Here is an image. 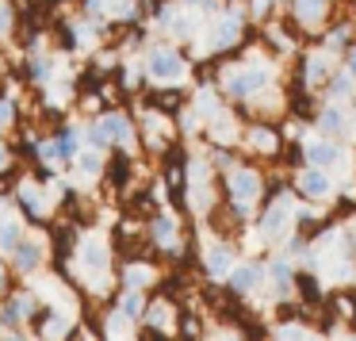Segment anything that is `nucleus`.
Masks as SVG:
<instances>
[{
    "label": "nucleus",
    "instance_id": "obj_1",
    "mask_svg": "<svg viewBox=\"0 0 356 341\" xmlns=\"http://www.w3.org/2000/svg\"><path fill=\"white\" fill-rule=\"evenodd\" d=\"M180 62L177 54H154V77H177Z\"/></svg>",
    "mask_w": 356,
    "mask_h": 341
},
{
    "label": "nucleus",
    "instance_id": "obj_2",
    "mask_svg": "<svg viewBox=\"0 0 356 341\" xmlns=\"http://www.w3.org/2000/svg\"><path fill=\"white\" fill-rule=\"evenodd\" d=\"M302 192L307 196H325L330 192V180H325L322 173H307V177H302Z\"/></svg>",
    "mask_w": 356,
    "mask_h": 341
},
{
    "label": "nucleus",
    "instance_id": "obj_3",
    "mask_svg": "<svg viewBox=\"0 0 356 341\" xmlns=\"http://www.w3.org/2000/svg\"><path fill=\"white\" fill-rule=\"evenodd\" d=\"M307 154H310V161H314V165H330L333 157H337V150H333L330 142H314V146H310Z\"/></svg>",
    "mask_w": 356,
    "mask_h": 341
},
{
    "label": "nucleus",
    "instance_id": "obj_4",
    "mask_svg": "<svg viewBox=\"0 0 356 341\" xmlns=\"http://www.w3.org/2000/svg\"><path fill=\"white\" fill-rule=\"evenodd\" d=\"M234 192H238V196H253V192H257V177H249V173H241V177L234 180Z\"/></svg>",
    "mask_w": 356,
    "mask_h": 341
},
{
    "label": "nucleus",
    "instance_id": "obj_5",
    "mask_svg": "<svg viewBox=\"0 0 356 341\" xmlns=\"http://www.w3.org/2000/svg\"><path fill=\"white\" fill-rule=\"evenodd\" d=\"M257 280H261V272H253V269H238V272H234V284H238V287H249V284H257Z\"/></svg>",
    "mask_w": 356,
    "mask_h": 341
},
{
    "label": "nucleus",
    "instance_id": "obj_6",
    "mask_svg": "<svg viewBox=\"0 0 356 341\" xmlns=\"http://www.w3.org/2000/svg\"><path fill=\"white\" fill-rule=\"evenodd\" d=\"M154 104H157V108H177L180 96L177 93H165V96H154Z\"/></svg>",
    "mask_w": 356,
    "mask_h": 341
},
{
    "label": "nucleus",
    "instance_id": "obj_7",
    "mask_svg": "<svg viewBox=\"0 0 356 341\" xmlns=\"http://www.w3.org/2000/svg\"><path fill=\"white\" fill-rule=\"evenodd\" d=\"M322 127H325V131H337V127H341V116H337V111H325V116H322Z\"/></svg>",
    "mask_w": 356,
    "mask_h": 341
},
{
    "label": "nucleus",
    "instance_id": "obj_8",
    "mask_svg": "<svg viewBox=\"0 0 356 341\" xmlns=\"http://www.w3.org/2000/svg\"><path fill=\"white\" fill-rule=\"evenodd\" d=\"M299 284H302V295H307V299H318V284H314L310 276H302Z\"/></svg>",
    "mask_w": 356,
    "mask_h": 341
},
{
    "label": "nucleus",
    "instance_id": "obj_9",
    "mask_svg": "<svg viewBox=\"0 0 356 341\" xmlns=\"http://www.w3.org/2000/svg\"><path fill=\"white\" fill-rule=\"evenodd\" d=\"M123 310H127V315H138V310H142V299H138V295H127Z\"/></svg>",
    "mask_w": 356,
    "mask_h": 341
},
{
    "label": "nucleus",
    "instance_id": "obj_10",
    "mask_svg": "<svg viewBox=\"0 0 356 341\" xmlns=\"http://www.w3.org/2000/svg\"><path fill=\"white\" fill-rule=\"evenodd\" d=\"M353 70H356V58H353Z\"/></svg>",
    "mask_w": 356,
    "mask_h": 341
}]
</instances>
